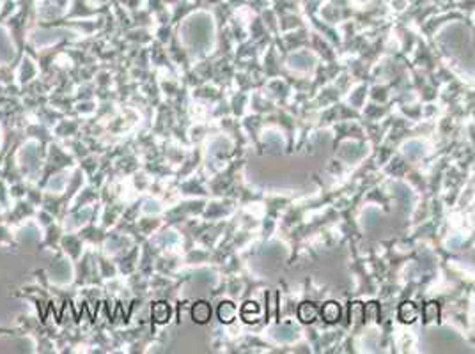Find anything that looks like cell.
<instances>
[{
  "label": "cell",
  "mask_w": 475,
  "mask_h": 354,
  "mask_svg": "<svg viewBox=\"0 0 475 354\" xmlns=\"http://www.w3.org/2000/svg\"><path fill=\"white\" fill-rule=\"evenodd\" d=\"M234 316H236V306L232 303L226 301V303H222L218 306V317H220L222 322H230V320L234 319Z\"/></svg>",
  "instance_id": "4"
},
{
  "label": "cell",
  "mask_w": 475,
  "mask_h": 354,
  "mask_svg": "<svg viewBox=\"0 0 475 354\" xmlns=\"http://www.w3.org/2000/svg\"><path fill=\"white\" fill-rule=\"evenodd\" d=\"M209 316H211L209 305H206V303H197V305L193 306V319H195L197 322L204 324V322H208Z\"/></svg>",
  "instance_id": "5"
},
{
  "label": "cell",
  "mask_w": 475,
  "mask_h": 354,
  "mask_svg": "<svg viewBox=\"0 0 475 354\" xmlns=\"http://www.w3.org/2000/svg\"><path fill=\"white\" fill-rule=\"evenodd\" d=\"M397 317H399V320L404 322V324H413V322L418 319V308L413 305L412 301H406V303H402V305L399 306Z\"/></svg>",
  "instance_id": "3"
},
{
  "label": "cell",
  "mask_w": 475,
  "mask_h": 354,
  "mask_svg": "<svg viewBox=\"0 0 475 354\" xmlns=\"http://www.w3.org/2000/svg\"><path fill=\"white\" fill-rule=\"evenodd\" d=\"M319 317L328 322V324H335L341 319V306L335 301H326L321 308H319Z\"/></svg>",
  "instance_id": "1"
},
{
  "label": "cell",
  "mask_w": 475,
  "mask_h": 354,
  "mask_svg": "<svg viewBox=\"0 0 475 354\" xmlns=\"http://www.w3.org/2000/svg\"><path fill=\"white\" fill-rule=\"evenodd\" d=\"M298 319L304 322V324H312L319 319V308L316 303H302L298 308Z\"/></svg>",
  "instance_id": "2"
},
{
  "label": "cell",
  "mask_w": 475,
  "mask_h": 354,
  "mask_svg": "<svg viewBox=\"0 0 475 354\" xmlns=\"http://www.w3.org/2000/svg\"><path fill=\"white\" fill-rule=\"evenodd\" d=\"M158 305H160V303H158ZM162 305H163V303H162ZM162 308H163V306H162ZM154 316H156V319L160 320V322H163V320L169 317V306H165V308H163V312H160V310H158V306H154Z\"/></svg>",
  "instance_id": "6"
}]
</instances>
